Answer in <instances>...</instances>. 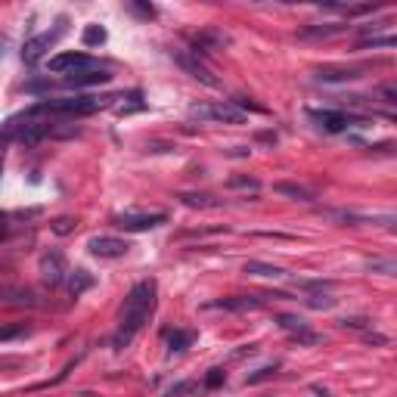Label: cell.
<instances>
[{"label": "cell", "instance_id": "obj_14", "mask_svg": "<svg viewBox=\"0 0 397 397\" xmlns=\"http://www.w3.org/2000/svg\"><path fill=\"white\" fill-rule=\"evenodd\" d=\"M264 298H223V301H211L208 307H223V310H251L261 307Z\"/></svg>", "mask_w": 397, "mask_h": 397}, {"label": "cell", "instance_id": "obj_24", "mask_svg": "<svg viewBox=\"0 0 397 397\" xmlns=\"http://www.w3.org/2000/svg\"><path fill=\"white\" fill-rule=\"evenodd\" d=\"M180 198L189 205V208H217V205H221L214 196H189L187 193V196H180Z\"/></svg>", "mask_w": 397, "mask_h": 397}, {"label": "cell", "instance_id": "obj_18", "mask_svg": "<svg viewBox=\"0 0 397 397\" xmlns=\"http://www.w3.org/2000/svg\"><path fill=\"white\" fill-rule=\"evenodd\" d=\"M348 25H310V28H301L298 35L301 37H332V35H341Z\"/></svg>", "mask_w": 397, "mask_h": 397}, {"label": "cell", "instance_id": "obj_10", "mask_svg": "<svg viewBox=\"0 0 397 397\" xmlns=\"http://www.w3.org/2000/svg\"><path fill=\"white\" fill-rule=\"evenodd\" d=\"M65 273H69L65 257L59 255V251H44L41 255V280L47 282V286H59V282L65 280Z\"/></svg>", "mask_w": 397, "mask_h": 397}, {"label": "cell", "instance_id": "obj_4", "mask_svg": "<svg viewBox=\"0 0 397 397\" xmlns=\"http://www.w3.org/2000/svg\"><path fill=\"white\" fill-rule=\"evenodd\" d=\"M47 69L53 75H81V71H90V69H99L94 59L87 56V53H78V50H69V53H56V56L47 62Z\"/></svg>", "mask_w": 397, "mask_h": 397}, {"label": "cell", "instance_id": "obj_31", "mask_svg": "<svg viewBox=\"0 0 397 397\" xmlns=\"http://www.w3.org/2000/svg\"><path fill=\"white\" fill-rule=\"evenodd\" d=\"M382 94H385V96H391V103L397 105V90H394V87H385V90H382Z\"/></svg>", "mask_w": 397, "mask_h": 397}, {"label": "cell", "instance_id": "obj_20", "mask_svg": "<svg viewBox=\"0 0 397 397\" xmlns=\"http://www.w3.org/2000/svg\"><path fill=\"white\" fill-rule=\"evenodd\" d=\"M276 193L292 196V198H298V202H310V198H314V193H310V189L295 187V183H276Z\"/></svg>", "mask_w": 397, "mask_h": 397}, {"label": "cell", "instance_id": "obj_9", "mask_svg": "<svg viewBox=\"0 0 397 397\" xmlns=\"http://www.w3.org/2000/svg\"><path fill=\"white\" fill-rule=\"evenodd\" d=\"M276 323H280V329H286V332L292 335L298 345H316V341H320V335H316L314 329H307V323H304L301 316L280 314V316H276Z\"/></svg>", "mask_w": 397, "mask_h": 397}, {"label": "cell", "instance_id": "obj_15", "mask_svg": "<svg viewBox=\"0 0 397 397\" xmlns=\"http://www.w3.org/2000/svg\"><path fill=\"white\" fill-rule=\"evenodd\" d=\"M246 270L248 276H267V280H280V276H286V270L282 267H273V264H264V261H246Z\"/></svg>", "mask_w": 397, "mask_h": 397}, {"label": "cell", "instance_id": "obj_11", "mask_svg": "<svg viewBox=\"0 0 397 397\" xmlns=\"http://www.w3.org/2000/svg\"><path fill=\"white\" fill-rule=\"evenodd\" d=\"M87 248H90V255H96V257H124L130 246L124 239H115V236H94V239L87 242Z\"/></svg>", "mask_w": 397, "mask_h": 397}, {"label": "cell", "instance_id": "obj_17", "mask_svg": "<svg viewBox=\"0 0 397 397\" xmlns=\"http://www.w3.org/2000/svg\"><path fill=\"white\" fill-rule=\"evenodd\" d=\"M366 270L369 273H382V276H397V261L394 257H369Z\"/></svg>", "mask_w": 397, "mask_h": 397}, {"label": "cell", "instance_id": "obj_32", "mask_svg": "<svg viewBox=\"0 0 397 397\" xmlns=\"http://www.w3.org/2000/svg\"><path fill=\"white\" fill-rule=\"evenodd\" d=\"M391 230H394V233H397V221H391Z\"/></svg>", "mask_w": 397, "mask_h": 397}, {"label": "cell", "instance_id": "obj_7", "mask_svg": "<svg viewBox=\"0 0 397 397\" xmlns=\"http://www.w3.org/2000/svg\"><path fill=\"white\" fill-rule=\"evenodd\" d=\"M174 59H177V65H180V69L187 71L189 78L202 81L205 87H217V78L211 75V71L205 69L202 62H198V53H196V50H193V53H189V50H177V53H174Z\"/></svg>", "mask_w": 397, "mask_h": 397}, {"label": "cell", "instance_id": "obj_19", "mask_svg": "<svg viewBox=\"0 0 397 397\" xmlns=\"http://www.w3.org/2000/svg\"><path fill=\"white\" fill-rule=\"evenodd\" d=\"M221 44H227V37H223V35H217V31H202V35L196 37V53H198V50H205V53H208V50H217Z\"/></svg>", "mask_w": 397, "mask_h": 397}, {"label": "cell", "instance_id": "obj_2", "mask_svg": "<svg viewBox=\"0 0 397 397\" xmlns=\"http://www.w3.org/2000/svg\"><path fill=\"white\" fill-rule=\"evenodd\" d=\"M112 99L118 96H62V99H41L35 103L28 112H22L25 118H41V115H50V118H84V115H94V112L112 105Z\"/></svg>", "mask_w": 397, "mask_h": 397}, {"label": "cell", "instance_id": "obj_28", "mask_svg": "<svg viewBox=\"0 0 397 397\" xmlns=\"http://www.w3.org/2000/svg\"><path fill=\"white\" fill-rule=\"evenodd\" d=\"M345 329H369V320H360V316H350V320H341Z\"/></svg>", "mask_w": 397, "mask_h": 397}, {"label": "cell", "instance_id": "obj_30", "mask_svg": "<svg viewBox=\"0 0 397 397\" xmlns=\"http://www.w3.org/2000/svg\"><path fill=\"white\" fill-rule=\"evenodd\" d=\"M130 6H134V10L140 12V16H146V19L155 16V10H152V6H143V3H130Z\"/></svg>", "mask_w": 397, "mask_h": 397}, {"label": "cell", "instance_id": "obj_21", "mask_svg": "<svg viewBox=\"0 0 397 397\" xmlns=\"http://www.w3.org/2000/svg\"><path fill=\"white\" fill-rule=\"evenodd\" d=\"M193 339H196L193 332H183V329H177V332L168 335V348L171 350H187L189 345H193Z\"/></svg>", "mask_w": 397, "mask_h": 397}, {"label": "cell", "instance_id": "obj_1", "mask_svg": "<svg viewBox=\"0 0 397 397\" xmlns=\"http://www.w3.org/2000/svg\"><path fill=\"white\" fill-rule=\"evenodd\" d=\"M152 307H155V282L143 280L137 282L134 289L124 298V307H121V320H118V332L112 335V348L124 350L130 341L137 339V332L143 329V323L149 320Z\"/></svg>", "mask_w": 397, "mask_h": 397}, {"label": "cell", "instance_id": "obj_22", "mask_svg": "<svg viewBox=\"0 0 397 397\" xmlns=\"http://www.w3.org/2000/svg\"><path fill=\"white\" fill-rule=\"evenodd\" d=\"M276 369H280V363H270V366L255 369V373H251V375H246V385H257V382H267V379H273V375H276Z\"/></svg>", "mask_w": 397, "mask_h": 397}, {"label": "cell", "instance_id": "obj_27", "mask_svg": "<svg viewBox=\"0 0 397 397\" xmlns=\"http://www.w3.org/2000/svg\"><path fill=\"white\" fill-rule=\"evenodd\" d=\"M223 382H227L223 369H208V375H205V388H221Z\"/></svg>", "mask_w": 397, "mask_h": 397}, {"label": "cell", "instance_id": "obj_5", "mask_svg": "<svg viewBox=\"0 0 397 397\" xmlns=\"http://www.w3.org/2000/svg\"><path fill=\"white\" fill-rule=\"evenodd\" d=\"M65 31V19H59V25L53 31H44V35H37V37H31V41H25V47H22V62L25 65H35L37 59L47 53L53 44H56V37Z\"/></svg>", "mask_w": 397, "mask_h": 397}, {"label": "cell", "instance_id": "obj_6", "mask_svg": "<svg viewBox=\"0 0 397 397\" xmlns=\"http://www.w3.org/2000/svg\"><path fill=\"white\" fill-rule=\"evenodd\" d=\"M168 221V214L164 211H149V214H118L115 223L121 230H128V233H143V230H155L162 227V223Z\"/></svg>", "mask_w": 397, "mask_h": 397}, {"label": "cell", "instance_id": "obj_3", "mask_svg": "<svg viewBox=\"0 0 397 397\" xmlns=\"http://www.w3.org/2000/svg\"><path fill=\"white\" fill-rule=\"evenodd\" d=\"M189 118L196 121H217V124H242L246 121V112L233 103H198L189 109Z\"/></svg>", "mask_w": 397, "mask_h": 397}, {"label": "cell", "instance_id": "obj_29", "mask_svg": "<svg viewBox=\"0 0 397 397\" xmlns=\"http://www.w3.org/2000/svg\"><path fill=\"white\" fill-rule=\"evenodd\" d=\"M53 230H56L59 236L69 233V230H71V221H69V217H59V221H53Z\"/></svg>", "mask_w": 397, "mask_h": 397}, {"label": "cell", "instance_id": "obj_12", "mask_svg": "<svg viewBox=\"0 0 397 397\" xmlns=\"http://www.w3.org/2000/svg\"><path fill=\"white\" fill-rule=\"evenodd\" d=\"M109 81H112V75H109L105 69H90V71H81V75L62 78L65 87H75V90H81V87H96V84H109Z\"/></svg>", "mask_w": 397, "mask_h": 397}, {"label": "cell", "instance_id": "obj_8", "mask_svg": "<svg viewBox=\"0 0 397 397\" xmlns=\"http://www.w3.org/2000/svg\"><path fill=\"white\" fill-rule=\"evenodd\" d=\"M310 118L316 121V128L326 130V134H341L354 124V118L348 112H335V109H320V112H310Z\"/></svg>", "mask_w": 397, "mask_h": 397}, {"label": "cell", "instance_id": "obj_16", "mask_svg": "<svg viewBox=\"0 0 397 397\" xmlns=\"http://www.w3.org/2000/svg\"><path fill=\"white\" fill-rule=\"evenodd\" d=\"M90 286H94V276H90L87 270H75V273L69 276V292L75 295V298H78V295H84Z\"/></svg>", "mask_w": 397, "mask_h": 397}, {"label": "cell", "instance_id": "obj_13", "mask_svg": "<svg viewBox=\"0 0 397 397\" xmlns=\"http://www.w3.org/2000/svg\"><path fill=\"white\" fill-rule=\"evenodd\" d=\"M363 75V69H335V65H326V69L316 71L320 81H357Z\"/></svg>", "mask_w": 397, "mask_h": 397}, {"label": "cell", "instance_id": "obj_23", "mask_svg": "<svg viewBox=\"0 0 397 397\" xmlns=\"http://www.w3.org/2000/svg\"><path fill=\"white\" fill-rule=\"evenodd\" d=\"M84 44H87V47L105 44V28L103 25H87V28H84Z\"/></svg>", "mask_w": 397, "mask_h": 397}, {"label": "cell", "instance_id": "obj_26", "mask_svg": "<svg viewBox=\"0 0 397 397\" xmlns=\"http://www.w3.org/2000/svg\"><path fill=\"white\" fill-rule=\"evenodd\" d=\"M307 304H310V307H316V310H329V307H335V298H329V295H310Z\"/></svg>", "mask_w": 397, "mask_h": 397}, {"label": "cell", "instance_id": "obj_25", "mask_svg": "<svg viewBox=\"0 0 397 397\" xmlns=\"http://www.w3.org/2000/svg\"><path fill=\"white\" fill-rule=\"evenodd\" d=\"M379 50V47H397V35H388V37H369V41H360V50Z\"/></svg>", "mask_w": 397, "mask_h": 397}]
</instances>
